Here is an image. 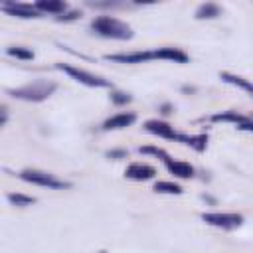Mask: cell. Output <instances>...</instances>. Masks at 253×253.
Instances as JSON below:
<instances>
[{"label": "cell", "mask_w": 253, "mask_h": 253, "mask_svg": "<svg viewBox=\"0 0 253 253\" xmlns=\"http://www.w3.org/2000/svg\"><path fill=\"white\" fill-rule=\"evenodd\" d=\"M91 30L103 38H111V40H130L132 38V30L130 26H126L125 22L111 18V16H99L91 22Z\"/></svg>", "instance_id": "cell-1"}, {"label": "cell", "mask_w": 253, "mask_h": 253, "mask_svg": "<svg viewBox=\"0 0 253 253\" xmlns=\"http://www.w3.org/2000/svg\"><path fill=\"white\" fill-rule=\"evenodd\" d=\"M53 91H55V83L53 81H34L30 85H24V87H18V89H8V93L14 99L32 101V103L47 99Z\"/></svg>", "instance_id": "cell-2"}, {"label": "cell", "mask_w": 253, "mask_h": 253, "mask_svg": "<svg viewBox=\"0 0 253 253\" xmlns=\"http://www.w3.org/2000/svg\"><path fill=\"white\" fill-rule=\"evenodd\" d=\"M22 180L26 182H32V184H38V186H45V188H53V190H59V188H69L71 184L69 182H63L59 178H55L53 174H47V172H42V170H24L20 174Z\"/></svg>", "instance_id": "cell-3"}, {"label": "cell", "mask_w": 253, "mask_h": 253, "mask_svg": "<svg viewBox=\"0 0 253 253\" xmlns=\"http://www.w3.org/2000/svg\"><path fill=\"white\" fill-rule=\"evenodd\" d=\"M57 69H61L63 73H67L69 77H73L75 81L87 85V87H109V81L99 77V75H93L85 69H77V67H71V65H65V63H57Z\"/></svg>", "instance_id": "cell-4"}, {"label": "cell", "mask_w": 253, "mask_h": 253, "mask_svg": "<svg viewBox=\"0 0 253 253\" xmlns=\"http://www.w3.org/2000/svg\"><path fill=\"white\" fill-rule=\"evenodd\" d=\"M202 219L210 225H215V227H223V229H233V227H239L243 223V217L239 213H202Z\"/></svg>", "instance_id": "cell-5"}, {"label": "cell", "mask_w": 253, "mask_h": 253, "mask_svg": "<svg viewBox=\"0 0 253 253\" xmlns=\"http://www.w3.org/2000/svg\"><path fill=\"white\" fill-rule=\"evenodd\" d=\"M0 8L4 12H8L10 16H18V18H38L40 16V10L36 6L22 4V2H2Z\"/></svg>", "instance_id": "cell-6"}, {"label": "cell", "mask_w": 253, "mask_h": 253, "mask_svg": "<svg viewBox=\"0 0 253 253\" xmlns=\"http://www.w3.org/2000/svg\"><path fill=\"white\" fill-rule=\"evenodd\" d=\"M125 176L130 178V180H136V182H144V180L154 178V176H156V170H154L150 164L134 162V164H130V166L125 170Z\"/></svg>", "instance_id": "cell-7"}, {"label": "cell", "mask_w": 253, "mask_h": 253, "mask_svg": "<svg viewBox=\"0 0 253 253\" xmlns=\"http://www.w3.org/2000/svg\"><path fill=\"white\" fill-rule=\"evenodd\" d=\"M107 59L111 61H119V63H144L148 59H154L152 51H132V53H113L107 55Z\"/></svg>", "instance_id": "cell-8"}, {"label": "cell", "mask_w": 253, "mask_h": 253, "mask_svg": "<svg viewBox=\"0 0 253 253\" xmlns=\"http://www.w3.org/2000/svg\"><path fill=\"white\" fill-rule=\"evenodd\" d=\"M144 128H146L148 132L156 134V136H162V138H174V140L180 138V134H178L168 123H164V121H148V123L144 125Z\"/></svg>", "instance_id": "cell-9"}, {"label": "cell", "mask_w": 253, "mask_h": 253, "mask_svg": "<svg viewBox=\"0 0 253 253\" xmlns=\"http://www.w3.org/2000/svg\"><path fill=\"white\" fill-rule=\"evenodd\" d=\"M134 113H119V115H113L111 119H107L103 123V128L105 130H117V128H125V126H130L134 123Z\"/></svg>", "instance_id": "cell-10"}, {"label": "cell", "mask_w": 253, "mask_h": 253, "mask_svg": "<svg viewBox=\"0 0 253 253\" xmlns=\"http://www.w3.org/2000/svg\"><path fill=\"white\" fill-rule=\"evenodd\" d=\"M156 59H170V61H176V63H186L188 61V55L184 51H180L178 47H160V49H154L152 51Z\"/></svg>", "instance_id": "cell-11"}, {"label": "cell", "mask_w": 253, "mask_h": 253, "mask_svg": "<svg viewBox=\"0 0 253 253\" xmlns=\"http://www.w3.org/2000/svg\"><path fill=\"white\" fill-rule=\"evenodd\" d=\"M40 12H47V14H63L67 10V4L61 0H40L34 4Z\"/></svg>", "instance_id": "cell-12"}, {"label": "cell", "mask_w": 253, "mask_h": 253, "mask_svg": "<svg viewBox=\"0 0 253 253\" xmlns=\"http://www.w3.org/2000/svg\"><path fill=\"white\" fill-rule=\"evenodd\" d=\"M168 170L176 176V178H192L194 176V168L188 162H180V160H168L166 162Z\"/></svg>", "instance_id": "cell-13"}, {"label": "cell", "mask_w": 253, "mask_h": 253, "mask_svg": "<svg viewBox=\"0 0 253 253\" xmlns=\"http://www.w3.org/2000/svg\"><path fill=\"white\" fill-rule=\"evenodd\" d=\"M215 16H219V6L213 4V2H206V4H202L196 10V18H200V20H204V18H215Z\"/></svg>", "instance_id": "cell-14"}, {"label": "cell", "mask_w": 253, "mask_h": 253, "mask_svg": "<svg viewBox=\"0 0 253 253\" xmlns=\"http://www.w3.org/2000/svg\"><path fill=\"white\" fill-rule=\"evenodd\" d=\"M178 140H182V142H186V144H190L192 148H196V150H204L206 148V134H198V136H184V134H180V138Z\"/></svg>", "instance_id": "cell-15"}, {"label": "cell", "mask_w": 253, "mask_h": 253, "mask_svg": "<svg viewBox=\"0 0 253 253\" xmlns=\"http://www.w3.org/2000/svg\"><path fill=\"white\" fill-rule=\"evenodd\" d=\"M154 192H158V194H182V188L174 182H156Z\"/></svg>", "instance_id": "cell-16"}, {"label": "cell", "mask_w": 253, "mask_h": 253, "mask_svg": "<svg viewBox=\"0 0 253 253\" xmlns=\"http://www.w3.org/2000/svg\"><path fill=\"white\" fill-rule=\"evenodd\" d=\"M8 55L18 57V59H32L34 57V51H30L26 47H20V45H12V47H8Z\"/></svg>", "instance_id": "cell-17"}, {"label": "cell", "mask_w": 253, "mask_h": 253, "mask_svg": "<svg viewBox=\"0 0 253 253\" xmlns=\"http://www.w3.org/2000/svg\"><path fill=\"white\" fill-rule=\"evenodd\" d=\"M8 200L14 206H32V204H36V198L24 196V194H8Z\"/></svg>", "instance_id": "cell-18"}, {"label": "cell", "mask_w": 253, "mask_h": 253, "mask_svg": "<svg viewBox=\"0 0 253 253\" xmlns=\"http://www.w3.org/2000/svg\"><path fill=\"white\" fill-rule=\"evenodd\" d=\"M140 152H144V154H154V156H160L164 162H168L170 160V156L162 150V148H154V146H142L140 148Z\"/></svg>", "instance_id": "cell-19"}, {"label": "cell", "mask_w": 253, "mask_h": 253, "mask_svg": "<svg viewBox=\"0 0 253 253\" xmlns=\"http://www.w3.org/2000/svg\"><path fill=\"white\" fill-rule=\"evenodd\" d=\"M111 99H113V103H117V105H125V103L130 101V95H126V93H123V91H113V93H111Z\"/></svg>", "instance_id": "cell-20"}, {"label": "cell", "mask_w": 253, "mask_h": 253, "mask_svg": "<svg viewBox=\"0 0 253 253\" xmlns=\"http://www.w3.org/2000/svg\"><path fill=\"white\" fill-rule=\"evenodd\" d=\"M237 128H239V130H249V132H253V121H249V119L245 117L241 123H237Z\"/></svg>", "instance_id": "cell-21"}, {"label": "cell", "mask_w": 253, "mask_h": 253, "mask_svg": "<svg viewBox=\"0 0 253 253\" xmlns=\"http://www.w3.org/2000/svg\"><path fill=\"white\" fill-rule=\"evenodd\" d=\"M75 18H79V12H69V14H65V16H59L57 20H59V22H61V20L67 22V20H75Z\"/></svg>", "instance_id": "cell-22"}, {"label": "cell", "mask_w": 253, "mask_h": 253, "mask_svg": "<svg viewBox=\"0 0 253 253\" xmlns=\"http://www.w3.org/2000/svg\"><path fill=\"white\" fill-rule=\"evenodd\" d=\"M99 253H107V251H99Z\"/></svg>", "instance_id": "cell-23"}]
</instances>
